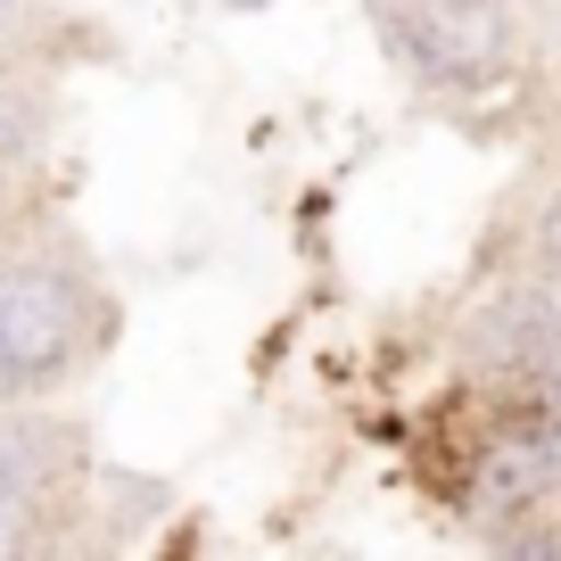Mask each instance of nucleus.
Here are the masks:
<instances>
[{
    "mask_svg": "<svg viewBox=\"0 0 561 561\" xmlns=\"http://www.w3.org/2000/svg\"><path fill=\"white\" fill-rule=\"evenodd\" d=\"M107 339V298L91 273L50 248H9L0 256V364L18 371L25 397L75 380Z\"/></svg>",
    "mask_w": 561,
    "mask_h": 561,
    "instance_id": "obj_1",
    "label": "nucleus"
},
{
    "mask_svg": "<svg viewBox=\"0 0 561 561\" xmlns=\"http://www.w3.org/2000/svg\"><path fill=\"white\" fill-rule=\"evenodd\" d=\"M224 9H264V0H224Z\"/></svg>",
    "mask_w": 561,
    "mask_h": 561,
    "instance_id": "obj_9",
    "label": "nucleus"
},
{
    "mask_svg": "<svg viewBox=\"0 0 561 561\" xmlns=\"http://www.w3.org/2000/svg\"><path fill=\"white\" fill-rule=\"evenodd\" d=\"M545 471L561 479V430H553V438H545Z\"/></svg>",
    "mask_w": 561,
    "mask_h": 561,
    "instance_id": "obj_6",
    "label": "nucleus"
},
{
    "mask_svg": "<svg viewBox=\"0 0 561 561\" xmlns=\"http://www.w3.org/2000/svg\"><path fill=\"white\" fill-rule=\"evenodd\" d=\"M34 149H42V100L18 75H0V174H18Z\"/></svg>",
    "mask_w": 561,
    "mask_h": 561,
    "instance_id": "obj_2",
    "label": "nucleus"
},
{
    "mask_svg": "<svg viewBox=\"0 0 561 561\" xmlns=\"http://www.w3.org/2000/svg\"><path fill=\"white\" fill-rule=\"evenodd\" d=\"M388 9H413V0H388Z\"/></svg>",
    "mask_w": 561,
    "mask_h": 561,
    "instance_id": "obj_10",
    "label": "nucleus"
},
{
    "mask_svg": "<svg viewBox=\"0 0 561 561\" xmlns=\"http://www.w3.org/2000/svg\"><path fill=\"white\" fill-rule=\"evenodd\" d=\"M545 306H553V339H561V273H553V289H545Z\"/></svg>",
    "mask_w": 561,
    "mask_h": 561,
    "instance_id": "obj_7",
    "label": "nucleus"
},
{
    "mask_svg": "<svg viewBox=\"0 0 561 561\" xmlns=\"http://www.w3.org/2000/svg\"><path fill=\"white\" fill-rule=\"evenodd\" d=\"M42 545V488H9L0 479V561H18Z\"/></svg>",
    "mask_w": 561,
    "mask_h": 561,
    "instance_id": "obj_3",
    "label": "nucleus"
},
{
    "mask_svg": "<svg viewBox=\"0 0 561 561\" xmlns=\"http://www.w3.org/2000/svg\"><path fill=\"white\" fill-rule=\"evenodd\" d=\"M25 18H34V0H0V50L25 34Z\"/></svg>",
    "mask_w": 561,
    "mask_h": 561,
    "instance_id": "obj_4",
    "label": "nucleus"
},
{
    "mask_svg": "<svg viewBox=\"0 0 561 561\" xmlns=\"http://www.w3.org/2000/svg\"><path fill=\"white\" fill-rule=\"evenodd\" d=\"M0 231H9V174H0Z\"/></svg>",
    "mask_w": 561,
    "mask_h": 561,
    "instance_id": "obj_8",
    "label": "nucleus"
},
{
    "mask_svg": "<svg viewBox=\"0 0 561 561\" xmlns=\"http://www.w3.org/2000/svg\"><path fill=\"white\" fill-rule=\"evenodd\" d=\"M18 397H25V388H18V371L0 364V404H18Z\"/></svg>",
    "mask_w": 561,
    "mask_h": 561,
    "instance_id": "obj_5",
    "label": "nucleus"
}]
</instances>
